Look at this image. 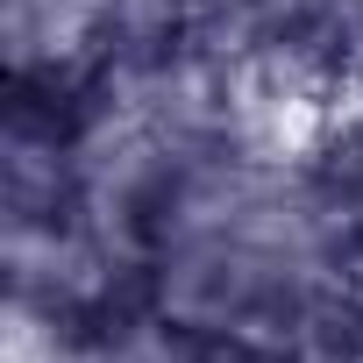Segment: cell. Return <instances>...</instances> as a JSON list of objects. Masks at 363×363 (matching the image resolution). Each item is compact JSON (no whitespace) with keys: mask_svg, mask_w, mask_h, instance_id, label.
I'll list each match as a JSON object with an SVG mask.
<instances>
[{"mask_svg":"<svg viewBox=\"0 0 363 363\" xmlns=\"http://www.w3.org/2000/svg\"><path fill=\"white\" fill-rule=\"evenodd\" d=\"M107 0H0V50H8V86H86L100 50Z\"/></svg>","mask_w":363,"mask_h":363,"instance_id":"obj_1","label":"cell"},{"mask_svg":"<svg viewBox=\"0 0 363 363\" xmlns=\"http://www.w3.org/2000/svg\"><path fill=\"white\" fill-rule=\"evenodd\" d=\"M186 8H193L200 22H235V15L250 8V0H186Z\"/></svg>","mask_w":363,"mask_h":363,"instance_id":"obj_2","label":"cell"}]
</instances>
